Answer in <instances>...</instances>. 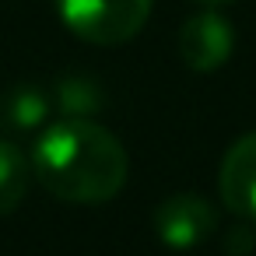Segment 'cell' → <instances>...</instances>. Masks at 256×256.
<instances>
[{"label": "cell", "instance_id": "cell-4", "mask_svg": "<svg viewBox=\"0 0 256 256\" xmlns=\"http://www.w3.org/2000/svg\"><path fill=\"white\" fill-rule=\"evenodd\" d=\"M235 50V32L228 25L224 14L218 11H200L193 14L182 28H179V56L190 70L196 74H210L218 70Z\"/></svg>", "mask_w": 256, "mask_h": 256}, {"label": "cell", "instance_id": "cell-7", "mask_svg": "<svg viewBox=\"0 0 256 256\" xmlns=\"http://www.w3.org/2000/svg\"><path fill=\"white\" fill-rule=\"evenodd\" d=\"M46 112H50V98L36 84H18L0 98V120H4V126H14V130L39 126Z\"/></svg>", "mask_w": 256, "mask_h": 256}, {"label": "cell", "instance_id": "cell-5", "mask_svg": "<svg viewBox=\"0 0 256 256\" xmlns=\"http://www.w3.org/2000/svg\"><path fill=\"white\" fill-rule=\"evenodd\" d=\"M221 200L224 207H232L238 218L256 221V130L238 137L221 162Z\"/></svg>", "mask_w": 256, "mask_h": 256}, {"label": "cell", "instance_id": "cell-1", "mask_svg": "<svg viewBox=\"0 0 256 256\" xmlns=\"http://www.w3.org/2000/svg\"><path fill=\"white\" fill-rule=\"evenodd\" d=\"M126 172L120 137L88 116L50 123L32 148V176L64 204H106L126 186Z\"/></svg>", "mask_w": 256, "mask_h": 256}, {"label": "cell", "instance_id": "cell-2", "mask_svg": "<svg viewBox=\"0 0 256 256\" xmlns=\"http://www.w3.org/2000/svg\"><path fill=\"white\" fill-rule=\"evenodd\" d=\"M154 0H56L60 22L84 42L123 46L151 18Z\"/></svg>", "mask_w": 256, "mask_h": 256}, {"label": "cell", "instance_id": "cell-6", "mask_svg": "<svg viewBox=\"0 0 256 256\" xmlns=\"http://www.w3.org/2000/svg\"><path fill=\"white\" fill-rule=\"evenodd\" d=\"M32 179H36L32 176V158L18 144L0 140V218L18 210V204L25 200Z\"/></svg>", "mask_w": 256, "mask_h": 256}, {"label": "cell", "instance_id": "cell-9", "mask_svg": "<svg viewBox=\"0 0 256 256\" xmlns=\"http://www.w3.org/2000/svg\"><path fill=\"white\" fill-rule=\"evenodd\" d=\"M196 4H204V8H221V4H232V0H196Z\"/></svg>", "mask_w": 256, "mask_h": 256}, {"label": "cell", "instance_id": "cell-8", "mask_svg": "<svg viewBox=\"0 0 256 256\" xmlns=\"http://www.w3.org/2000/svg\"><path fill=\"white\" fill-rule=\"evenodd\" d=\"M56 95H60V106H64L70 116H84V112H92V109L102 106L98 88H95L88 78H67V81H60V84H56Z\"/></svg>", "mask_w": 256, "mask_h": 256}, {"label": "cell", "instance_id": "cell-3", "mask_svg": "<svg viewBox=\"0 0 256 256\" xmlns=\"http://www.w3.org/2000/svg\"><path fill=\"white\" fill-rule=\"evenodd\" d=\"M218 228L214 207L196 193H172L154 210V232L168 249H193Z\"/></svg>", "mask_w": 256, "mask_h": 256}]
</instances>
